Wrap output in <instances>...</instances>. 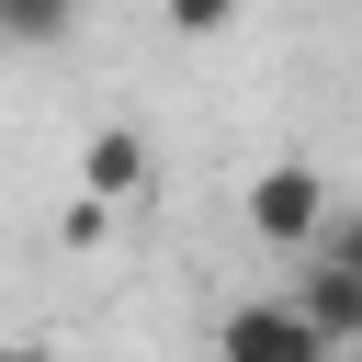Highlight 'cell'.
<instances>
[{
    "label": "cell",
    "instance_id": "cell-7",
    "mask_svg": "<svg viewBox=\"0 0 362 362\" xmlns=\"http://www.w3.org/2000/svg\"><path fill=\"white\" fill-rule=\"evenodd\" d=\"M158 23H170V34H226L238 0H158Z\"/></svg>",
    "mask_w": 362,
    "mask_h": 362
},
{
    "label": "cell",
    "instance_id": "cell-4",
    "mask_svg": "<svg viewBox=\"0 0 362 362\" xmlns=\"http://www.w3.org/2000/svg\"><path fill=\"white\" fill-rule=\"evenodd\" d=\"M294 294L328 317V339H339V351L362 339V272H339V260H305V272H294Z\"/></svg>",
    "mask_w": 362,
    "mask_h": 362
},
{
    "label": "cell",
    "instance_id": "cell-2",
    "mask_svg": "<svg viewBox=\"0 0 362 362\" xmlns=\"http://www.w3.org/2000/svg\"><path fill=\"white\" fill-rule=\"evenodd\" d=\"M317 226H328V170H317V158H272V170L249 181V238L283 249V260H305Z\"/></svg>",
    "mask_w": 362,
    "mask_h": 362
},
{
    "label": "cell",
    "instance_id": "cell-6",
    "mask_svg": "<svg viewBox=\"0 0 362 362\" xmlns=\"http://www.w3.org/2000/svg\"><path fill=\"white\" fill-rule=\"evenodd\" d=\"M305 260H339V272H362V204H328V226H317V249Z\"/></svg>",
    "mask_w": 362,
    "mask_h": 362
},
{
    "label": "cell",
    "instance_id": "cell-5",
    "mask_svg": "<svg viewBox=\"0 0 362 362\" xmlns=\"http://www.w3.org/2000/svg\"><path fill=\"white\" fill-rule=\"evenodd\" d=\"M79 0H0V45H68Z\"/></svg>",
    "mask_w": 362,
    "mask_h": 362
},
{
    "label": "cell",
    "instance_id": "cell-1",
    "mask_svg": "<svg viewBox=\"0 0 362 362\" xmlns=\"http://www.w3.org/2000/svg\"><path fill=\"white\" fill-rule=\"evenodd\" d=\"M215 351L226 362H328L339 339H328V317L305 294H260V305H226L215 317Z\"/></svg>",
    "mask_w": 362,
    "mask_h": 362
},
{
    "label": "cell",
    "instance_id": "cell-3",
    "mask_svg": "<svg viewBox=\"0 0 362 362\" xmlns=\"http://www.w3.org/2000/svg\"><path fill=\"white\" fill-rule=\"evenodd\" d=\"M158 181V147L136 136V124H90L79 136V192H102V204H136Z\"/></svg>",
    "mask_w": 362,
    "mask_h": 362
}]
</instances>
